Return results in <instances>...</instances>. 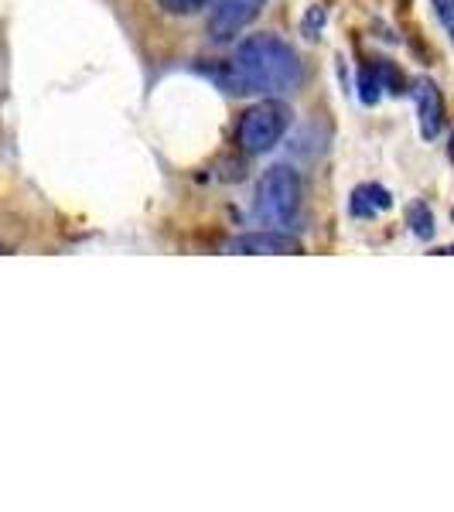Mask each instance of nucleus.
<instances>
[{
  "label": "nucleus",
  "instance_id": "obj_1",
  "mask_svg": "<svg viewBox=\"0 0 454 512\" xmlns=\"http://www.w3.org/2000/svg\"><path fill=\"white\" fill-rule=\"evenodd\" d=\"M205 76L233 96L294 93L304 82V65L284 38L253 35V38L239 41L236 55L229 62L209 65Z\"/></svg>",
  "mask_w": 454,
  "mask_h": 512
},
{
  "label": "nucleus",
  "instance_id": "obj_2",
  "mask_svg": "<svg viewBox=\"0 0 454 512\" xmlns=\"http://www.w3.org/2000/svg\"><path fill=\"white\" fill-rule=\"evenodd\" d=\"M301 175L291 168V164H274V168L263 171V178L257 181V202H253V212H257L260 222L267 226H291L301 212Z\"/></svg>",
  "mask_w": 454,
  "mask_h": 512
},
{
  "label": "nucleus",
  "instance_id": "obj_3",
  "mask_svg": "<svg viewBox=\"0 0 454 512\" xmlns=\"http://www.w3.org/2000/svg\"><path fill=\"white\" fill-rule=\"evenodd\" d=\"M291 106L284 99H260L239 117L236 147L243 154H267L280 144V137L291 127Z\"/></svg>",
  "mask_w": 454,
  "mask_h": 512
},
{
  "label": "nucleus",
  "instance_id": "obj_4",
  "mask_svg": "<svg viewBox=\"0 0 454 512\" xmlns=\"http://www.w3.org/2000/svg\"><path fill=\"white\" fill-rule=\"evenodd\" d=\"M267 0H216L209 14V38L212 41H233L260 14Z\"/></svg>",
  "mask_w": 454,
  "mask_h": 512
},
{
  "label": "nucleus",
  "instance_id": "obj_5",
  "mask_svg": "<svg viewBox=\"0 0 454 512\" xmlns=\"http://www.w3.org/2000/svg\"><path fill=\"white\" fill-rule=\"evenodd\" d=\"M229 253H243V256H287V253H301V243L287 233H274V229H263V233H246L236 236L229 243Z\"/></svg>",
  "mask_w": 454,
  "mask_h": 512
},
{
  "label": "nucleus",
  "instance_id": "obj_6",
  "mask_svg": "<svg viewBox=\"0 0 454 512\" xmlns=\"http://www.w3.org/2000/svg\"><path fill=\"white\" fill-rule=\"evenodd\" d=\"M414 99H417V117H420V134L427 140L441 134L444 127V96L441 89L434 86L431 79H420L414 86Z\"/></svg>",
  "mask_w": 454,
  "mask_h": 512
},
{
  "label": "nucleus",
  "instance_id": "obj_7",
  "mask_svg": "<svg viewBox=\"0 0 454 512\" xmlns=\"http://www.w3.org/2000/svg\"><path fill=\"white\" fill-rule=\"evenodd\" d=\"M390 205H393V195L386 192L383 185H359L356 192H352L349 209H352V216L369 219V216H376V212H386Z\"/></svg>",
  "mask_w": 454,
  "mask_h": 512
},
{
  "label": "nucleus",
  "instance_id": "obj_8",
  "mask_svg": "<svg viewBox=\"0 0 454 512\" xmlns=\"http://www.w3.org/2000/svg\"><path fill=\"white\" fill-rule=\"evenodd\" d=\"M407 222H410V229H414V236L420 239H431L434 236V216H431V209H427V202H414L407 209Z\"/></svg>",
  "mask_w": 454,
  "mask_h": 512
},
{
  "label": "nucleus",
  "instance_id": "obj_9",
  "mask_svg": "<svg viewBox=\"0 0 454 512\" xmlns=\"http://www.w3.org/2000/svg\"><path fill=\"white\" fill-rule=\"evenodd\" d=\"M379 93H383V79H379V69L373 62V65H366V69L359 72V96H362V103L373 106L379 99Z\"/></svg>",
  "mask_w": 454,
  "mask_h": 512
},
{
  "label": "nucleus",
  "instance_id": "obj_10",
  "mask_svg": "<svg viewBox=\"0 0 454 512\" xmlns=\"http://www.w3.org/2000/svg\"><path fill=\"white\" fill-rule=\"evenodd\" d=\"M212 0H158V7L164 14H175V18H181V14H198L202 7H209Z\"/></svg>",
  "mask_w": 454,
  "mask_h": 512
},
{
  "label": "nucleus",
  "instance_id": "obj_11",
  "mask_svg": "<svg viewBox=\"0 0 454 512\" xmlns=\"http://www.w3.org/2000/svg\"><path fill=\"white\" fill-rule=\"evenodd\" d=\"M431 7H434L437 21H441L444 35H448L454 45V0H431Z\"/></svg>",
  "mask_w": 454,
  "mask_h": 512
},
{
  "label": "nucleus",
  "instance_id": "obj_12",
  "mask_svg": "<svg viewBox=\"0 0 454 512\" xmlns=\"http://www.w3.org/2000/svg\"><path fill=\"white\" fill-rule=\"evenodd\" d=\"M321 21H325V11H321V7H311L308 21H304V35H308V38H318V35H315V28H321Z\"/></svg>",
  "mask_w": 454,
  "mask_h": 512
},
{
  "label": "nucleus",
  "instance_id": "obj_13",
  "mask_svg": "<svg viewBox=\"0 0 454 512\" xmlns=\"http://www.w3.org/2000/svg\"><path fill=\"white\" fill-rule=\"evenodd\" d=\"M437 253H454V246H448V250H437Z\"/></svg>",
  "mask_w": 454,
  "mask_h": 512
},
{
  "label": "nucleus",
  "instance_id": "obj_14",
  "mask_svg": "<svg viewBox=\"0 0 454 512\" xmlns=\"http://www.w3.org/2000/svg\"><path fill=\"white\" fill-rule=\"evenodd\" d=\"M451 158H454V137H451Z\"/></svg>",
  "mask_w": 454,
  "mask_h": 512
}]
</instances>
